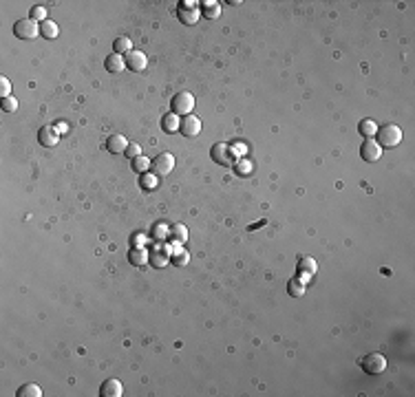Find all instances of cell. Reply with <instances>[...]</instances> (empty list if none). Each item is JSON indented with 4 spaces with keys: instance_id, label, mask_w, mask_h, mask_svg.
Returning a JSON list of instances; mask_svg holds the SVG:
<instances>
[{
    "instance_id": "obj_26",
    "label": "cell",
    "mask_w": 415,
    "mask_h": 397,
    "mask_svg": "<svg viewBox=\"0 0 415 397\" xmlns=\"http://www.w3.org/2000/svg\"><path fill=\"white\" fill-rule=\"evenodd\" d=\"M170 236V227H168L166 223H155L152 225V238H157V241H164V238Z\"/></svg>"
},
{
    "instance_id": "obj_14",
    "label": "cell",
    "mask_w": 415,
    "mask_h": 397,
    "mask_svg": "<svg viewBox=\"0 0 415 397\" xmlns=\"http://www.w3.org/2000/svg\"><path fill=\"white\" fill-rule=\"evenodd\" d=\"M148 258H150V254H148L144 247H133L131 252H128V263H131L133 267H144L148 263Z\"/></svg>"
},
{
    "instance_id": "obj_32",
    "label": "cell",
    "mask_w": 415,
    "mask_h": 397,
    "mask_svg": "<svg viewBox=\"0 0 415 397\" xmlns=\"http://www.w3.org/2000/svg\"><path fill=\"white\" fill-rule=\"evenodd\" d=\"M236 172H239V174H250V172H252L250 161H245V159H239V161H236Z\"/></svg>"
},
{
    "instance_id": "obj_19",
    "label": "cell",
    "mask_w": 415,
    "mask_h": 397,
    "mask_svg": "<svg viewBox=\"0 0 415 397\" xmlns=\"http://www.w3.org/2000/svg\"><path fill=\"white\" fill-rule=\"evenodd\" d=\"M177 18L184 24H197V20H199V9H177Z\"/></svg>"
},
{
    "instance_id": "obj_17",
    "label": "cell",
    "mask_w": 415,
    "mask_h": 397,
    "mask_svg": "<svg viewBox=\"0 0 415 397\" xmlns=\"http://www.w3.org/2000/svg\"><path fill=\"white\" fill-rule=\"evenodd\" d=\"M148 263H150L155 269H161V267H166V265L170 263V254H168L166 249H155V252H150Z\"/></svg>"
},
{
    "instance_id": "obj_1",
    "label": "cell",
    "mask_w": 415,
    "mask_h": 397,
    "mask_svg": "<svg viewBox=\"0 0 415 397\" xmlns=\"http://www.w3.org/2000/svg\"><path fill=\"white\" fill-rule=\"evenodd\" d=\"M378 146L380 148H395L402 144V128L395 124H387L382 128H378Z\"/></svg>"
},
{
    "instance_id": "obj_34",
    "label": "cell",
    "mask_w": 415,
    "mask_h": 397,
    "mask_svg": "<svg viewBox=\"0 0 415 397\" xmlns=\"http://www.w3.org/2000/svg\"><path fill=\"white\" fill-rule=\"evenodd\" d=\"M9 93H11V84H9V80H7V77H0V95L9 97Z\"/></svg>"
},
{
    "instance_id": "obj_16",
    "label": "cell",
    "mask_w": 415,
    "mask_h": 397,
    "mask_svg": "<svg viewBox=\"0 0 415 397\" xmlns=\"http://www.w3.org/2000/svg\"><path fill=\"white\" fill-rule=\"evenodd\" d=\"M179 115H175V113H166L164 117H161V130L168 132V135H172V132H177L179 130Z\"/></svg>"
},
{
    "instance_id": "obj_2",
    "label": "cell",
    "mask_w": 415,
    "mask_h": 397,
    "mask_svg": "<svg viewBox=\"0 0 415 397\" xmlns=\"http://www.w3.org/2000/svg\"><path fill=\"white\" fill-rule=\"evenodd\" d=\"M360 366H362L364 373L380 375V373H384V369H387V357H384L382 353H369V355L360 357Z\"/></svg>"
},
{
    "instance_id": "obj_27",
    "label": "cell",
    "mask_w": 415,
    "mask_h": 397,
    "mask_svg": "<svg viewBox=\"0 0 415 397\" xmlns=\"http://www.w3.org/2000/svg\"><path fill=\"white\" fill-rule=\"evenodd\" d=\"M133 161V170L135 172H139V174H144L148 168H150V159H146L144 155H139V157H135V159H131Z\"/></svg>"
},
{
    "instance_id": "obj_30",
    "label": "cell",
    "mask_w": 415,
    "mask_h": 397,
    "mask_svg": "<svg viewBox=\"0 0 415 397\" xmlns=\"http://www.w3.org/2000/svg\"><path fill=\"white\" fill-rule=\"evenodd\" d=\"M0 109H2L4 113H13L18 109V102H16V97H2V104H0Z\"/></svg>"
},
{
    "instance_id": "obj_22",
    "label": "cell",
    "mask_w": 415,
    "mask_h": 397,
    "mask_svg": "<svg viewBox=\"0 0 415 397\" xmlns=\"http://www.w3.org/2000/svg\"><path fill=\"white\" fill-rule=\"evenodd\" d=\"M170 238L175 243H186L188 241V229H186V225L184 223H175L170 227Z\"/></svg>"
},
{
    "instance_id": "obj_3",
    "label": "cell",
    "mask_w": 415,
    "mask_h": 397,
    "mask_svg": "<svg viewBox=\"0 0 415 397\" xmlns=\"http://www.w3.org/2000/svg\"><path fill=\"white\" fill-rule=\"evenodd\" d=\"M38 33H40V24L31 18H24V20H18L13 24V36L18 40H33Z\"/></svg>"
},
{
    "instance_id": "obj_23",
    "label": "cell",
    "mask_w": 415,
    "mask_h": 397,
    "mask_svg": "<svg viewBox=\"0 0 415 397\" xmlns=\"http://www.w3.org/2000/svg\"><path fill=\"white\" fill-rule=\"evenodd\" d=\"M113 49H115V53H120V56H122V53H126V56H128V53L133 51V40H131V38H126V36H120L115 42H113Z\"/></svg>"
},
{
    "instance_id": "obj_11",
    "label": "cell",
    "mask_w": 415,
    "mask_h": 397,
    "mask_svg": "<svg viewBox=\"0 0 415 397\" xmlns=\"http://www.w3.org/2000/svg\"><path fill=\"white\" fill-rule=\"evenodd\" d=\"M124 60H126V66L131 68V71H135V73H137V71H144L146 64H148V57H146L141 51H131V53H128V56L124 57Z\"/></svg>"
},
{
    "instance_id": "obj_18",
    "label": "cell",
    "mask_w": 415,
    "mask_h": 397,
    "mask_svg": "<svg viewBox=\"0 0 415 397\" xmlns=\"http://www.w3.org/2000/svg\"><path fill=\"white\" fill-rule=\"evenodd\" d=\"M201 13H204L208 20H214L221 13V4L216 2V0H206V2H201Z\"/></svg>"
},
{
    "instance_id": "obj_13",
    "label": "cell",
    "mask_w": 415,
    "mask_h": 397,
    "mask_svg": "<svg viewBox=\"0 0 415 397\" xmlns=\"http://www.w3.org/2000/svg\"><path fill=\"white\" fill-rule=\"evenodd\" d=\"M38 141H40V146H44V148H51V146L58 144V130L53 128V126H42V128L38 130Z\"/></svg>"
},
{
    "instance_id": "obj_5",
    "label": "cell",
    "mask_w": 415,
    "mask_h": 397,
    "mask_svg": "<svg viewBox=\"0 0 415 397\" xmlns=\"http://www.w3.org/2000/svg\"><path fill=\"white\" fill-rule=\"evenodd\" d=\"M210 157H212V161L219 166H232V161H234V150H232L228 144H214L210 150Z\"/></svg>"
},
{
    "instance_id": "obj_6",
    "label": "cell",
    "mask_w": 415,
    "mask_h": 397,
    "mask_svg": "<svg viewBox=\"0 0 415 397\" xmlns=\"http://www.w3.org/2000/svg\"><path fill=\"white\" fill-rule=\"evenodd\" d=\"M172 168H175V157L170 153H161L155 157V161H150V170L155 174H168L172 172Z\"/></svg>"
},
{
    "instance_id": "obj_28",
    "label": "cell",
    "mask_w": 415,
    "mask_h": 397,
    "mask_svg": "<svg viewBox=\"0 0 415 397\" xmlns=\"http://www.w3.org/2000/svg\"><path fill=\"white\" fill-rule=\"evenodd\" d=\"M305 293V285L300 278H291L289 281V296H303Z\"/></svg>"
},
{
    "instance_id": "obj_4",
    "label": "cell",
    "mask_w": 415,
    "mask_h": 397,
    "mask_svg": "<svg viewBox=\"0 0 415 397\" xmlns=\"http://www.w3.org/2000/svg\"><path fill=\"white\" fill-rule=\"evenodd\" d=\"M192 109H195V97L190 95V93H177L175 97H172V104H170V111L175 113V115H192Z\"/></svg>"
},
{
    "instance_id": "obj_33",
    "label": "cell",
    "mask_w": 415,
    "mask_h": 397,
    "mask_svg": "<svg viewBox=\"0 0 415 397\" xmlns=\"http://www.w3.org/2000/svg\"><path fill=\"white\" fill-rule=\"evenodd\" d=\"M128 159H135V157H139L141 155V148L137 144H128V148H126V153H124Z\"/></svg>"
},
{
    "instance_id": "obj_36",
    "label": "cell",
    "mask_w": 415,
    "mask_h": 397,
    "mask_svg": "<svg viewBox=\"0 0 415 397\" xmlns=\"http://www.w3.org/2000/svg\"><path fill=\"white\" fill-rule=\"evenodd\" d=\"M53 128H56V130H58V135H60V132H67V130H69V124H64V121H60V124H56Z\"/></svg>"
},
{
    "instance_id": "obj_35",
    "label": "cell",
    "mask_w": 415,
    "mask_h": 397,
    "mask_svg": "<svg viewBox=\"0 0 415 397\" xmlns=\"http://www.w3.org/2000/svg\"><path fill=\"white\" fill-rule=\"evenodd\" d=\"M197 0H181L179 2V9H197Z\"/></svg>"
},
{
    "instance_id": "obj_15",
    "label": "cell",
    "mask_w": 415,
    "mask_h": 397,
    "mask_svg": "<svg viewBox=\"0 0 415 397\" xmlns=\"http://www.w3.org/2000/svg\"><path fill=\"white\" fill-rule=\"evenodd\" d=\"M104 66H106L108 73H122L126 66V60L120 56V53H111V56L106 57V62H104Z\"/></svg>"
},
{
    "instance_id": "obj_8",
    "label": "cell",
    "mask_w": 415,
    "mask_h": 397,
    "mask_svg": "<svg viewBox=\"0 0 415 397\" xmlns=\"http://www.w3.org/2000/svg\"><path fill=\"white\" fill-rule=\"evenodd\" d=\"M380 155H382V148L378 146V141L364 139V144L360 146V157H362L367 164H373V161H378Z\"/></svg>"
},
{
    "instance_id": "obj_25",
    "label": "cell",
    "mask_w": 415,
    "mask_h": 397,
    "mask_svg": "<svg viewBox=\"0 0 415 397\" xmlns=\"http://www.w3.org/2000/svg\"><path fill=\"white\" fill-rule=\"evenodd\" d=\"M170 263L177 265V267H186V265L190 263V252H186V249H177V252H172Z\"/></svg>"
},
{
    "instance_id": "obj_10",
    "label": "cell",
    "mask_w": 415,
    "mask_h": 397,
    "mask_svg": "<svg viewBox=\"0 0 415 397\" xmlns=\"http://www.w3.org/2000/svg\"><path fill=\"white\" fill-rule=\"evenodd\" d=\"M128 148V141L124 135H120V132H115V135H111L106 139V150L113 155H120V153H126Z\"/></svg>"
},
{
    "instance_id": "obj_29",
    "label": "cell",
    "mask_w": 415,
    "mask_h": 397,
    "mask_svg": "<svg viewBox=\"0 0 415 397\" xmlns=\"http://www.w3.org/2000/svg\"><path fill=\"white\" fill-rule=\"evenodd\" d=\"M29 18H31V20H36V22H44V20H49V18H47V9H44L42 4L33 7V9H31V16H29Z\"/></svg>"
},
{
    "instance_id": "obj_21",
    "label": "cell",
    "mask_w": 415,
    "mask_h": 397,
    "mask_svg": "<svg viewBox=\"0 0 415 397\" xmlns=\"http://www.w3.org/2000/svg\"><path fill=\"white\" fill-rule=\"evenodd\" d=\"M358 130H360V135H362L364 139H371L375 132H378V124H375L373 119H362V121H360V126H358Z\"/></svg>"
},
{
    "instance_id": "obj_9",
    "label": "cell",
    "mask_w": 415,
    "mask_h": 397,
    "mask_svg": "<svg viewBox=\"0 0 415 397\" xmlns=\"http://www.w3.org/2000/svg\"><path fill=\"white\" fill-rule=\"evenodd\" d=\"M124 393V386H122L120 380H104L102 386H100V395L102 397H122Z\"/></svg>"
},
{
    "instance_id": "obj_12",
    "label": "cell",
    "mask_w": 415,
    "mask_h": 397,
    "mask_svg": "<svg viewBox=\"0 0 415 397\" xmlns=\"http://www.w3.org/2000/svg\"><path fill=\"white\" fill-rule=\"evenodd\" d=\"M296 269H298V278H309V276H314L316 272H318V263L314 261V258H309V256H303L298 261V265H296Z\"/></svg>"
},
{
    "instance_id": "obj_20",
    "label": "cell",
    "mask_w": 415,
    "mask_h": 397,
    "mask_svg": "<svg viewBox=\"0 0 415 397\" xmlns=\"http://www.w3.org/2000/svg\"><path fill=\"white\" fill-rule=\"evenodd\" d=\"M40 33H42L44 38H47V40H56L58 33H60V29H58L56 22L44 20V22H40Z\"/></svg>"
},
{
    "instance_id": "obj_24",
    "label": "cell",
    "mask_w": 415,
    "mask_h": 397,
    "mask_svg": "<svg viewBox=\"0 0 415 397\" xmlns=\"http://www.w3.org/2000/svg\"><path fill=\"white\" fill-rule=\"evenodd\" d=\"M16 395L18 397H42V391L38 384H22Z\"/></svg>"
},
{
    "instance_id": "obj_7",
    "label": "cell",
    "mask_w": 415,
    "mask_h": 397,
    "mask_svg": "<svg viewBox=\"0 0 415 397\" xmlns=\"http://www.w3.org/2000/svg\"><path fill=\"white\" fill-rule=\"evenodd\" d=\"M179 132L184 137H197L201 132V119L197 115H186L179 124Z\"/></svg>"
},
{
    "instance_id": "obj_31",
    "label": "cell",
    "mask_w": 415,
    "mask_h": 397,
    "mask_svg": "<svg viewBox=\"0 0 415 397\" xmlns=\"http://www.w3.org/2000/svg\"><path fill=\"white\" fill-rule=\"evenodd\" d=\"M141 188H144V190H152V188H157V176H155V174H148V172H144V174H141Z\"/></svg>"
}]
</instances>
